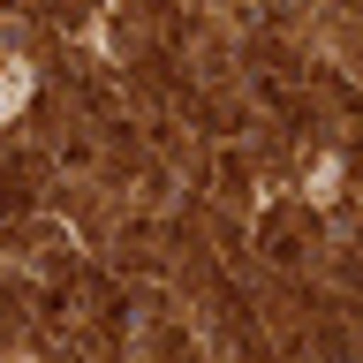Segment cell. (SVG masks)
<instances>
[{
  "mask_svg": "<svg viewBox=\"0 0 363 363\" xmlns=\"http://www.w3.org/2000/svg\"><path fill=\"white\" fill-rule=\"evenodd\" d=\"M30 84H38V76H30V61H8V68H0V121H16V113H23Z\"/></svg>",
  "mask_w": 363,
  "mask_h": 363,
  "instance_id": "6da1fadb",
  "label": "cell"
},
{
  "mask_svg": "<svg viewBox=\"0 0 363 363\" xmlns=\"http://www.w3.org/2000/svg\"><path fill=\"white\" fill-rule=\"evenodd\" d=\"M303 197H311V204H333L340 197V159H318L311 182H303Z\"/></svg>",
  "mask_w": 363,
  "mask_h": 363,
  "instance_id": "7a4b0ae2",
  "label": "cell"
}]
</instances>
